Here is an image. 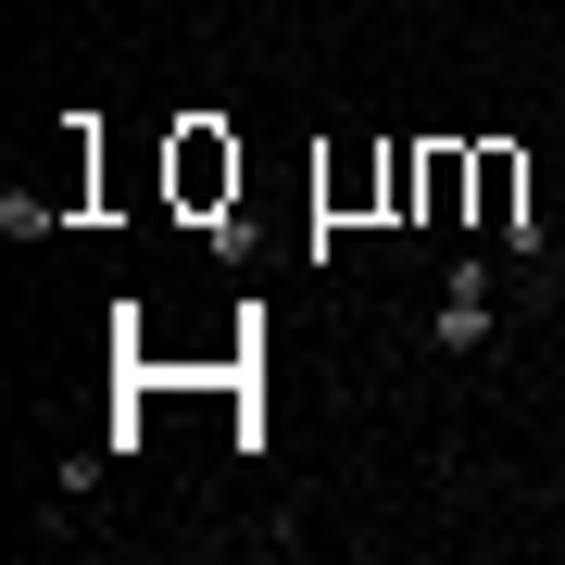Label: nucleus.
Wrapping results in <instances>:
<instances>
[{
	"label": "nucleus",
	"instance_id": "obj_1",
	"mask_svg": "<svg viewBox=\"0 0 565 565\" xmlns=\"http://www.w3.org/2000/svg\"><path fill=\"white\" fill-rule=\"evenodd\" d=\"M427 340H440V352H490V340H503V302H490V264H465V277L440 289Z\"/></svg>",
	"mask_w": 565,
	"mask_h": 565
},
{
	"label": "nucleus",
	"instance_id": "obj_2",
	"mask_svg": "<svg viewBox=\"0 0 565 565\" xmlns=\"http://www.w3.org/2000/svg\"><path fill=\"white\" fill-rule=\"evenodd\" d=\"M177 189H189V202L239 189V151H214V126H189V139H177Z\"/></svg>",
	"mask_w": 565,
	"mask_h": 565
}]
</instances>
